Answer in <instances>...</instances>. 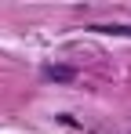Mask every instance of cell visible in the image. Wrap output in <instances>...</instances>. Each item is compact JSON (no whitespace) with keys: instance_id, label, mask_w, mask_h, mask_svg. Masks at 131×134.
Segmentation results:
<instances>
[{"instance_id":"7a4b0ae2","label":"cell","mask_w":131,"mask_h":134,"mask_svg":"<svg viewBox=\"0 0 131 134\" xmlns=\"http://www.w3.org/2000/svg\"><path fill=\"white\" fill-rule=\"evenodd\" d=\"M51 76H55V80H69L73 72H69V69H51Z\"/></svg>"},{"instance_id":"6da1fadb","label":"cell","mask_w":131,"mask_h":134,"mask_svg":"<svg viewBox=\"0 0 131 134\" xmlns=\"http://www.w3.org/2000/svg\"><path fill=\"white\" fill-rule=\"evenodd\" d=\"M98 33H120V36H131V25H95Z\"/></svg>"}]
</instances>
